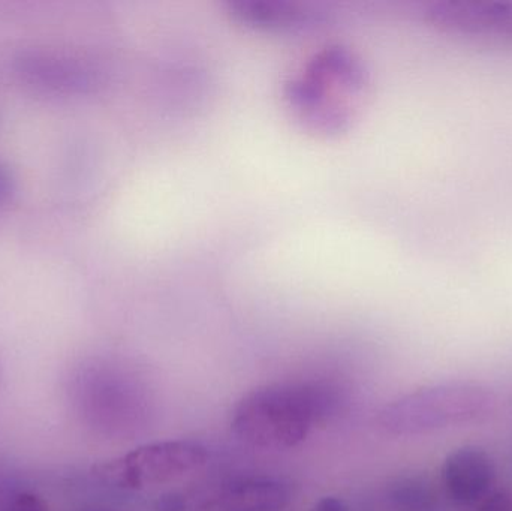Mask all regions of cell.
Returning <instances> with one entry per match:
<instances>
[{
  "instance_id": "cell-1",
  "label": "cell",
  "mask_w": 512,
  "mask_h": 511,
  "mask_svg": "<svg viewBox=\"0 0 512 511\" xmlns=\"http://www.w3.org/2000/svg\"><path fill=\"white\" fill-rule=\"evenodd\" d=\"M331 398L307 383H274L246 393L233 410L234 434L259 449L286 450L306 441Z\"/></svg>"
},
{
  "instance_id": "cell-2",
  "label": "cell",
  "mask_w": 512,
  "mask_h": 511,
  "mask_svg": "<svg viewBox=\"0 0 512 511\" xmlns=\"http://www.w3.org/2000/svg\"><path fill=\"white\" fill-rule=\"evenodd\" d=\"M207 459L209 452L198 441H156L96 465L95 474L108 485L140 491L185 479L200 471Z\"/></svg>"
},
{
  "instance_id": "cell-3",
  "label": "cell",
  "mask_w": 512,
  "mask_h": 511,
  "mask_svg": "<svg viewBox=\"0 0 512 511\" xmlns=\"http://www.w3.org/2000/svg\"><path fill=\"white\" fill-rule=\"evenodd\" d=\"M412 15L433 33L486 47H512V0H424Z\"/></svg>"
},
{
  "instance_id": "cell-4",
  "label": "cell",
  "mask_w": 512,
  "mask_h": 511,
  "mask_svg": "<svg viewBox=\"0 0 512 511\" xmlns=\"http://www.w3.org/2000/svg\"><path fill=\"white\" fill-rule=\"evenodd\" d=\"M291 489L273 477H249L219 486L198 500L191 511H283Z\"/></svg>"
},
{
  "instance_id": "cell-5",
  "label": "cell",
  "mask_w": 512,
  "mask_h": 511,
  "mask_svg": "<svg viewBox=\"0 0 512 511\" xmlns=\"http://www.w3.org/2000/svg\"><path fill=\"white\" fill-rule=\"evenodd\" d=\"M3 511H50L47 501L32 492L14 495Z\"/></svg>"
},
{
  "instance_id": "cell-6",
  "label": "cell",
  "mask_w": 512,
  "mask_h": 511,
  "mask_svg": "<svg viewBox=\"0 0 512 511\" xmlns=\"http://www.w3.org/2000/svg\"><path fill=\"white\" fill-rule=\"evenodd\" d=\"M312 511H351L348 504L337 497H324L313 506Z\"/></svg>"
}]
</instances>
